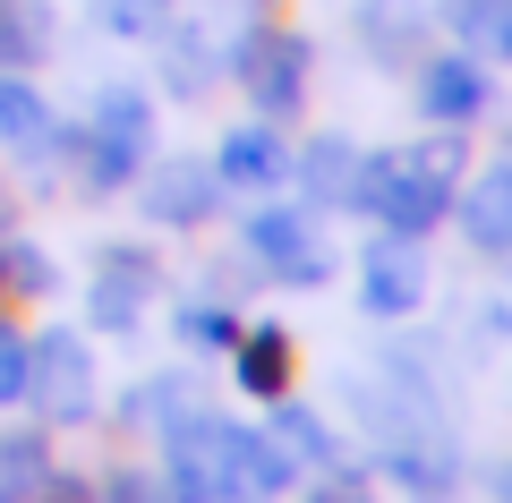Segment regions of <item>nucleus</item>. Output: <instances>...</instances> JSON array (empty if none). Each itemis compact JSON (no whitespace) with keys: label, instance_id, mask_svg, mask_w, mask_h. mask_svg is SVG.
<instances>
[{"label":"nucleus","instance_id":"obj_27","mask_svg":"<svg viewBox=\"0 0 512 503\" xmlns=\"http://www.w3.org/2000/svg\"><path fill=\"white\" fill-rule=\"evenodd\" d=\"M0 299H9V282H0Z\"/></svg>","mask_w":512,"mask_h":503},{"label":"nucleus","instance_id":"obj_23","mask_svg":"<svg viewBox=\"0 0 512 503\" xmlns=\"http://www.w3.org/2000/svg\"><path fill=\"white\" fill-rule=\"evenodd\" d=\"M0 282H9V299H52L60 273H52V256H43L35 239L9 231V239H0Z\"/></svg>","mask_w":512,"mask_h":503},{"label":"nucleus","instance_id":"obj_5","mask_svg":"<svg viewBox=\"0 0 512 503\" xmlns=\"http://www.w3.org/2000/svg\"><path fill=\"white\" fill-rule=\"evenodd\" d=\"M239 256H248L265 282H282V290H316L333 273V239H325V222H316V205H256V214L239 222Z\"/></svg>","mask_w":512,"mask_h":503},{"label":"nucleus","instance_id":"obj_6","mask_svg":"<svg viewBox=\"0 0 512 503\" xmlns=\"http://www.w3.org/2000/svg\"><path fill=\"white\" fill-rule=\"evenodd\" d=\"M26 401H35V410L52 418V427H77V418H94V410H103V367H94V342H86V333H69V324L35 333Z\"/></svg>","mask_w":512,"mask_h":503},{"label":"nucleus","instance_id":"obj_18","mask_svg":"<svg viewBox=\"0 0 512 503\" xmlns=\"http://www.w3.org/2000/svg\"><path fill=\"white\" fill-rule=\"evenodd\" d=\"M188 410H205V384H197V376H180V367H171V376H146L137 393L120 401V418H128V427H146V435L180 427Z\"/></svg>","mask_w":512,"mask_h":503},{"label":"nucleus","instance_id":"obj_15","mask_svg":"<svg viewBox=\"0 0 512 503\" xmlns=\"http://www.w3.org/2000/svg\"><path fill=\"white\" fill-rule=\"evenodd\" d=\"M359 154L367 145H350L342 128H325V137H308L291 154V180L308 188V205H350V180H359Z\"/></svg>","mask_w":512,"mask_h":503},{"label":"nucleus","instance_id":"obj_22","mask_svg":"<svg viewBox=\"0 0 512 503\" xmlns=\"http://www.w3.org/2000/svg\"><path fill=\"white\" fill-rule=\"evenodd\" d=\"M171 324H180V342H188V350H231V342H239V307L214 299V290L180 299V316H171Z\"/></svg>","mask_w":512,"mask_h":503},{"label":"nucleus","instance_id":"obj_9","mask_svg":"<svg viewBox=\"0 0 512 503\" xmlns=\"http://www.w3.org/2000/svg\"><path fill=\"white\" fill-rule=\"evenodd\" d=\"M137 205H146V222H163V231H197V222H214V205H222V171L197 162V154L146 162V171H137Z\"/></svg>","mask_w":512,"mask_h":503},{"label":"nucleus","instance_id":"obj_13","mask_svg":"<svg viewBox=\"0 0 512 503\" xmlns=\"http://www.w3.org/2000/svg\"><path fill=\"white\" fill-rule=\"evenodd\" d=\"M299 376V342H291V324H239V342H231V384L256 401H282Z\"/></svg>","mask_w":512,"mask_h":503},{"label":"nucleus","instance_id":"obj_16","mask_svg":"<svg viewBox=\"0 0 512 503\" xmlns=\"http://www.w3.org/2000/svg\"><path fill=\"white\" fill-rule=\"evenodd\" d=\"M52 52H60V9L52 0H0V69L35 77Z\"/></svg>","mask_w":512,"mask_h":503},{"label":"nucleus","instance_id":"obj_17","mask_svg":"<svg viewBox=\"0 0 512 503\" xmlns=\"http://www.w3.org/2000/svg\"><path fill=\"white\" fill-rule=\"evenodd\" d=\"M265 410H274V418H265V435H274V444H282V452L299 461V478H308V469H333V461H342L333 427H325V418L308 410V401H291V393H282V401H265Z\"/></svg>","mask_w":512,"mask_h":503},{"label":"nucleus","instance_id":"obj_14","mask_svg":"<svg viewBox=\"0 0 512 503\" xmlns=\"http://www.w3.org/2000/svg\"><path fill=\"white\" fill-rule=\"evenodd\" d=\"M214 171H222V188H282V180H291V145H282V120L222 128Z\"/></svg>","mask_w":512,"mask_h":503},{"label":"nucleus","instance_id":"obj_4","mask_svg":"<svg viewBox=\"0 0 512 503\" xmlns=\"http://www.w3.org/2000/svg\"><path fill=\"white\" fill-rule=\"evenodd\" d=\"M231 86L256 103V120H299V111H308V86H316V43L299 35V26H274V18L239 26Z\"/></svg>","mask_w":512,"mask_h":503},{"label":"nucleus","instance_id":"obj_10","mask_svg":"<svg viewBox=\"0 0 512 503\" xmlns=\"http://www.w3.org/2000/svg\"><path fill=\"white\" fill-rule=\"evenodd\" d=\"M419 111L436 128H470V120H487L495 111V77H487V60L478 52H436V60H419Z\"/></svg>","mask_w":512,"mask_h":503},{"label":"nucleus","instance_id":"obj_19","mask_svg":"<svg viewBox=\"0 0 512 503\" xmlns=\"http://www.w3.org/2000/svg\"><path fill=\"white\" fill-rule=\"evenodd\" d=\"M444 26H453L461 52L512 60V0H453V9H444Z\"/></svg>","mask_w":512,"mask_h":503},{"label":"nucleus","instance_id":"obj_8","mask_svg":"<svg viewBox=\"0 0 512 503\" xmlns=\"http://www.w3.org/2000/svg\"><path fill=\"white\" fill-rule=\"evenodd\" d=\"M427 248L419 239H402V231H384V239H367L359 248V307L376 324H402V316H419L427 307Z\"/></svg>","mask_w":512,"mask_h":503},{"label":"nucleus","instance_id":"obj_26","mask_svg":"<svg viewBox=\"0 0 512 503\" xmlns=\"http://www.w3.org/2000/svg\"><path fill=\"white\" fill-rule=\"evenodd\" d=\"M308 503H376V486H367V478H350V469L333 461L325 478H316V495H308Z\"/></svg>","mask_w":512,"mask_h":503},{"label":"nucleus","instance_id":"obj_2","mask_svg":"<svg viewBox=\"0 0 512 503\" xmlns=\"http://www.w3.org/2000/svg\"><path fill=\"white\" fill-rule=\"evenodd\" d=\"M461 128H436L419 145H384V154H359V180H350V214H367L376 231H402V239H427L461 197Z\"/></svg>","mask_w":512,"mask_h":503},{"label":"nucleus","instance_id":"obj_7","mask_svg":"<svg viewBox=\"0 0 512 503\" xmlns=\"http://www.w3.org/2000/svg\"><path fill=\"white\" fill-rule=\"evenodd\" d=\"M154 299H163V265H154V248H137V239H103L94 265H86V324H94V333H137Z\"/></svg>","mask_w":512,"mask_h":503},{"label":"nucleus","instance_id":"obj_11","mask_svg":"<svg viewBox=\"0 0 512 503\" xmlns=\"http://www.w3.org/2000/svg\"><path fill=\"white\" fill-rule=\"evenodd\" d=\"M453 222H461V239H470L478 256H512V154L461 180Z\"/></svg>","mask_w":512,"mask_h":503},{"label":"nucleus","instance_id":"obj_1","mask_svg":"<svg viewBox=\"0 0 512 503\" xmlns=\"http://www.w3.org/2000/svg\"><path fill=\"white\" fill-rule=\"evenodd\" d=\"M154 444H163V486H171V503H282V495L299 486V461H291V452H282L274 435L222 418L214 401L188 410L180 427H163Z\"/></svg>","mask_w":512,"mask_h":503},{"label":"nucleus","instance_id":"obj_21","mask_svg":"<svg viewBox=\"0 0 512 503\" xmlns=\"http://www.w3.org/2000/svg\"><path fill=\"white\" fill-rule=\"evenodd\" d=\"M94 26H103L111 43H154L171 18H180V0H86Z\"/></svg>","mask_w":512,"mask_h":503},{"label":"nucleus","instance_id":"obj_24","mask_svg":"<svg viewBox=\"0 0 512 503\" xmlns=\"http://www.w3.org/2000/svg\"><path fill=\"white\" fill-rule=\"evenodd\" d=\"M26 367H35V333H18V324L0 316V410L26 401Z\"/></svg>","mask_w":512,"mask_h":503},{"label":"nucleus","instance_id":"obj_12","mask_svg":"<svg viewBox=\"0 0 512 503\" xmlns=\"http://www.w3.org/2000/svg\"><path fill=\"white\" fill-rule=\"evenodd\" d=\"M0 154H18V162L60 154V120H52V103H43V86L26 69H0Z\"/></svg>","mask_w":512,"mask_h":503},{"label":"nucleus","instance_id":"obj_20","mask_svg":"<svg viewBox=\"0 0 512 503\" xmlns=\"http://www.w3.org/2000/svg\"><path fill=\"white\" fill-rule=\"evenodd\" d=\"M367 60H410L419 52V0H359Z\"/></svg>","mask_w":512,"mask_h":503},{"label":"nucleus","instance_id":"obj_25","mask_svg":"<svg viewBox=\"0 0 512 503\" xmlns=\"http://www.w3.org/2000/svg\"><path fill=\"white\" fill-rule=\"evenodd\" d=\"M86 503H171V486H163V478H146V469L128 461V469H111L103 486H86Z\"/></svg>","mask_w":512,"mask_h":503},{"label":"nucleus","instance_id":"obj_3","mask_svg":"<svg viewBox=\"0 0 512 503\" xmlns=\"http://www.w3.org/2000/svg\"><path fill=\"white\" fill-rule=\"evenodd\" d=\"M60 154H69L86 197H128L137 171L154 162V94L146 86H103L77 111V128H60Z\"/></svg>","mask_w":512,"mask_h":503}]
</instances>
